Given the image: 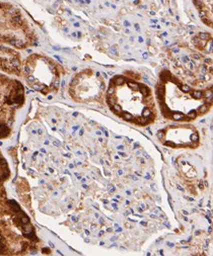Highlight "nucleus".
Instances as JSON below:
<instances>
[{"label": "nucleus", "instance_id": "1", "mask_svg": "<svg viewBox=\"0 0 213 256\" xmlns=\"http://www.w3.org/2000/svg\"><path fill=\"white\" fill-rule=\"evenodd\" d=\"M106 102L114 114L139 126H148L157 118L152 90L141 81L138 73L132 71L111 78L106 92Z\"/></svg>", "mask_w": 213, "mask_h": 256}, {"label": "nucleus", "instance_id": "2", "mask_svg": "<svg viewBox=\"0 0 213 256\" xmlns=\"http://www.w3.org/2000/svg\"><path fill=\"white\" fill-rule=\"evenodd\" d=\"M211 86L207 90L193 88L169 70H162L155 84L154 98L163 118L190 122L211 110Z\"/></svg>", "mask_w": 213, "mask_h": 256}, {"label": "nucleus", "instance_id": "3", "mask_svg": "<svg viewBox=\"0 0 213 256\" xmlns=\"http://www.w3.org/2000/svg\"><path fill=\"white\" fill-rule=\"evenodd\" d=\"M64 68L54 59L43 55L32 54L23 62V77L35 92L49 96L59 90Z\"/></svg>", "mask_w": 213, "mask_h": 256}, {"label": "nucleus", "instance_id": "4", "mask_svg": "<svg viewBox=\"0 0 213 256\" xmlns=\"http://www.w3.org/2000/svg\"><path fill=\"white\" fill-rule=\"evenodd\" d=\"M37 42V32L24 12L13 4L0 2V44L24 50Z\"/></svg>", "mask_w": 213, "mask_h": 256}, {"label": "nucleus", "instance_id": "5", "mask_svg": "<svg viewBox=\"0 0 213 256\" xmlns=\"http://www.w3.org/2000/svg\"><path fill=\"white\" fill-rule=\"evenodd\" d=\"M26 102V92L21 81L0 74V140L13 133L18 112Z\"/></svg>", "mask_w": 213, "mask_h": 256}, {"label": "nucleus", "instance_id": "6", "mask_svg": "<svg viewBox=\"0 0 213 256\" xmlns=\"http://www.w3.org/2000/svg\"><path fill=\"white\" fill-rule=\"evenodd\" d=\"M107 85L103 75L91 68L77 72L70 80L68 94L77 104L103 108L106 102Z\"/></svg>", "mask_w": 213, "mask_h": 256}, {"label": "nucleus", "instance_id": "7", "mask_svg": "<svg viewBox=\"0 0 213 256\" xmlns=\"http://www.w3.org/2000/svg\"><path fill=\"white\" fill-rule=\"evenodd\" d=\"M159 142L170 148L194 149L200 145V137L196 128L188 122L169 124L157 133Z\"/></svg>", "mask_w": 213, "mask_h": 256}, {"label": "nucleus", "instance_id": "8", "mask_svg": "<svg viewBox=\"0 0 213 256\" xmlns=\"http://www.w3.org/2000/svg\"><path fill=\"white\" fill-rule=\"evenodd\" d=\"M23 62L19 51L0 45V71L21 77L23 75Z\"/></svg>", "mask_w": 213, "mask_h": 256}, {"label": "nucleus", "instance_id": "9", "mask_svg": "<svg viewBox=\"0 0 213 256\" xmlns=\"http://www.w3.org/2000/svg\"><path fill=\"white\" fill-rule=\"evenodd\" d=\"M203 24L209 28L213 24V0H192Z\"/></svg>", "mask_w": 213, "mask_h": 256}, {"label": "nucleus", "instance_id": "10", "mask_svg": "<svg viewBox=\"0 0 213 256\" xmlns=\"http://www.w3.org/2000/svg\"><path fill=\"white\" fill-rule=\"evenodd\" d=\"M193 45L199 51L211 53L212 36L208 32H199L193 38Z\"/></svg>", "mask_w": 213, "mask_h": 256}, {"label": "nucleus", "instance_id": "11", "mask_svg": "<svg viewBox=\"0 0 213 256\" xmlns=\"http://www.w3.org/2000/svg\"><path fill=\"white\" fill-rule=\"evenodd\" d=\"M17 190H18V194H19L22 202H24V204L30 210H32V202H31V196H30V188H29L28 182L24 178H20V180L18 182V186H17Z\"/></svg>", "mask_w": 213, "mask_h": 256}, {"label": "nucleus", "instance_id": "12", "mask_svg": "<svg viewBox=\"0 0 213 256\" xmlns=\"http://www.w3.org/2000/svg\"><path fill=\"white\" fill-rule=\"evenodd\" d=\"M11 178V169L7 159L0 150V184H5Z\"/></svg>", "mask_w": 213, "mask_h": 256}]
</instances>
